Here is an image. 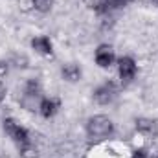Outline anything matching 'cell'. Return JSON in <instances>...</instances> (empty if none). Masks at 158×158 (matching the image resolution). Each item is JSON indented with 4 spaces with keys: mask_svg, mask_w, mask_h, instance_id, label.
<instances>
[{
    "mask_svg": "<svg viewBox=\"0 0 158 158\" xmlns=\"http://www.w3.org/2000/svg\"><path fill=\"white\" fill-rule=\"evenodd\" d=\"M136 129L143 134H149V136H155L158 132V127H156V121L153 119H147V118H140L136 119Z\"/></svg>",
    "mask_w": 158,
    "mask_h": 158,
    "instance_id": "obj_6",
    "label": "cell"
},
{
    "mask_svg": "<svg viewBox=\"0 0 158 158\" xmlns=\"http://www.w3.org/2000/svg\"><path fill=\"white\" fill-rule=\"evenodd\" d=\"M4 131L17 142V143H22V145H26L28 143V132H26V129H22L15 119H6L4 121Z\"/></svg>",
    "mask_w": 158,
    "mask_h": 158,
    "instance_id": "obj_2",
    "label": "cell"
},
{
    "mask_svg": "<svg viewBox=\"0 0 158 158\" xmlns=\"http://www.w3.org/2000/svg\"><path fill=\"white\" fill-rule=\"evenodd\" d=\"M83 2L90 9H105V0H83Z\"/></svg>",
    "mask_w": 158,
    "mask_h": 158,
    "instance_id": "obj_12",
    "label": "cell"
},
{
    "mask_svg": "<svg viewBox=\"0 0 158 158\" xmlns=\"http://www.w3.org/2000/svg\"><path fill=\"white\" fill-rule=\"evenodd\" d=\"M96 63L101 66V68H109L112 63H114V52L110 46L107 44H101L98 50H96Z\"/></svg>",
    "mask_w": 158,
    "mask_h": 158,
    "instance_id": "obj_3",
    "label": "cell"
},
{
    "mask_svg": "<svg viewBox=\"0 0 158 158\" xmlns=\"http://www.w3.org/2000/svg\"><path fill=\"white\" fill-rule=\"evenodd\" d=\"M118 72L123 81H131L136 74V64L131 57H121L118 61Z\"/></svg>",
    "mask_w": 158,
    "mask_h": 158,
    "instance_id": "obj_4",
    "label": "cell"
},
{
    "mask_svg": "<svg viewBox=\"0 0 158 158\" xmlns=\"http://www.w3.org/2000/svg\"><path fill=\"white\" fill-rule=\"evenodd\" d=\"M31 46L39 52V53H42V55H52V42H50V39L48 37H35V39L31 40Z\"/></svg>",
    "mask_w": 158,
    "mask_h": 158,
    "instance_id": "obj_7",
    "label": "cell"
},
{
    "mask_svg": "<svg viewBox=\"0 0 158 158\" xmlns=\"http://www.w3.org/2000/svg\"><path fill=\"white\" fill-rule=\"evenodd\" d=\"M129 0H105V7H123Z\"/></svg>",
    "mask_w": 158,
    "mask_h": 158,
    "instance_id": "obj_13",
    "label": "cell"
},
{
    "mask_svg": "<svg viewBox=\"0 0 158 158\" xmlns=\"http://www.w3.org/2000/svg\"><path fill=\"white\" fill-rule=\"evenodd\" d=\"M156 158H158V156H156Z\"/></svg>",
    "mask_w": 158,
    "mask_h": 158,
    "instance_id": "obj_18",
    "label": "cell"
},
{
    "mask_svg": "<svg viewBox=\"0 0 158 158\" xmlns=\"http://www.w3.org/2000/svg\"><path fill=\"white\" fill-rule=\"evenodd\" d=\"M86 131H88V136L94 138V140L107 138L112 132V121L107 116H94V118L88 119Z\"/></svg>",
    "mask_w": 158,
    "mask_h": 158,
    "instance_id": "obj_1",
    "label": "cell"
},
{
    "mask_svg": "<svg viewBox=\"0 0 158 158\" xmlns=\"http://www.w3.org/2000/svg\"><path fill=\"white\" fill-rule=\"evenodd\" d=\"M7 72V64L6 63H0V76H4Z\"/></svg>",
    "mask_w": 158,
    "mask_h": 158,
    "instance_id": "obj_15",
    "label": "cell"
},
{
    "mask_svg": "<svg viewBox=\"0 0 158 158\" xmlns=\"http://www.w3.org/2000/svg\"><path fill=\"white\" fill-rule=\"evenodd\" d=\"M153 2H156V4H158V0H153Z\"/></svg>",
    "mask_w": 158,
    "mask_h": 158,
    "instance_id": "obj_17",
    "label": "cell"
},
{
    "mask_svg": "<svg viewBox=\"0 0 158 158\" xmlns=\"http://www.w3.org/2000/svg\"><path fill=\"white\" fill-rule=\"evenodd\" d=\"M114 96H116V88H114V85H103V86H99L96 92H94V98H96V101L99 103V105H109L112 99H114Z\"/></svg>",
    "mask_w": 158,
    "mask_h": 158,
    "instance_id": "obj_5",
    "label": "cell"
},
{
    "mask_svg": "<svg viewBox=\"0 0 158 158\" xmlns=\"http://www.w3.org/2000/svg\"><path fill=\"white\" fill-rule=\"evenodd\" d=\"M40 114L44 116V118H50V116H53L55 112H57V109H59V101L57 99H44L42 103H40Z\"/></svg>",
    "mask_w": 158,
    "mask_h": 158,
    "instance_id": "obj_8",
    "label": "cell"
},
{
    "mask_svg": "<svg viewBox=\"0 0 158 158\" xmlns=\"http://www.w3.org/2000/svg\"><path fill=\"white\" fill-rule=\"evenodd\" d=\"M20 155H22V158H37L39 156V155H37V149L31 147V145H28V143L22 145V153H20Z\"/></svg>",
    "mask_w": 158,
    "mask_h": 158,
    "instance_id": "obj_11",
    "label": "cell"
},
{
    "mask_svg": "<svg viewBox=\"0 0 158 158\" xmlns=\"http://www.w3.org/2000/svg\"><path fill=\"white\" fill-rule=\"evenodd\" d=\"M79 76H81V70H79V66H76V64H66L63 68V77L68 79V81H77Z\"/></svg>",
    "mask_w": 158,
    "mask_h": 158,
    "instance_id": "obj_9",
    "label": "cell"
},
{
    "mask_svg": "<svg viewBox=\"0 0 158 158\" xmlns=\"http://www.w3.org/2000/svg\"><path fill=\"white\" fill-rule=\"evenodd\" d=\"M4 96H6V86H4V85L0 83V101L4 99Z\"/></svg>",
    "mask_w": 158,
    "mask_h": 158,
    "instance_id": "obj_16",
    "label": "cell"
},
{
    "mask_svg": "<svg viewBox=\"0 0 158 158\" xmlns=\"http://www.w3.org/2000/svg\"><path fill=\"white\" fill-rule=\"evenodd\" d=\"M132 158H149V155H147V151L140 149V151H134V155H132Z\"/></svg>",
    "mask_w": 158,
    "mask_h": 158,
    "instance_id": "obj_14",
    "label": "cell"
},
{
    "mask_svg": "<svg viewBox=\"0 0 158 158\" xmlns=\"http://www.w3.org/2000/svg\"><path fill=\"white\" fill-rule=\"evenodd\" d=\"M33 6H35V9H39V11H42V13H46V11L52 9L53 0H33Z\"/></svg>",
    "mask_w": 158,
    "mask_h": 158,
    "instance_id": "obj_10",
    "label": "cell"
}]
</instances>
